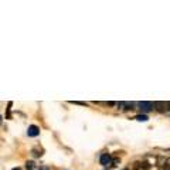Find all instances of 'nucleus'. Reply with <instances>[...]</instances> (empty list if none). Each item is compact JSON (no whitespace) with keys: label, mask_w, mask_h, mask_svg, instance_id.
<instances>
[{"label":"nucleus","mask_w":170,"mask_h":170,"mask_svg":"<svg viewBox=\"0 0 170 170\" xmlns=\"http://www.w3.org/2000/svg\"><path fill=\"white\" fill-rule=\"evenodd\" d=\"M40 170H48L47 167H40Z\"/></svg>","instance_id":"9d476101"},{"label":"nucleus","mask_w":170,"mask_h":170,"mask_svg":"<svg viewBox=\"0 0 170 170\" xmlns=\"http://www.w3.org/2000/svg\"><path fill=\"white\" fill-rule=\"evenodd\" d=\"M26 167H27V170H36V163L34 162H27L26 163Z\"/></svg>","instance_id":"0eeeda50"},{"label":"nucleus","mask_w":170,"mask_h":170,"mask_svg":"<svg viewBox=\"0 0 170 170\" xmlns=\"http://www.w3.org/2000/svg\"><path fill=\"white\" fill-rule=\"evenodd\" d=\"M135 119L139 120V122H146L149 118H147V115H145V113H141V115H136V118H135Z\"/></svg>","instance_id":"423d86ee"},{"label":"nucleus","mask_w":170,"mask_h":170,"mask_svg":"<svg viewBox=\"0 0 170 170\" xmlns=\"http://www.w3.org/2000/svg\"><path fill=\"white\" fill-rule=\"evenodd\" d=\"M166 109H167V111H170V101H169V102H166Z\"/></svg>","instance_id":"1a4fd4ad"},{"label":"nucleus","mask_w":170,"mask_h":170,"mask_svg":"<svg viewBox=\"0 0 170 170\" xmlns=\"http://www.w3.org/2000/svg\"><path fill=\"white\" fill-rule=\"evenodd\" d=\"M99 160H101V165H102V166H111V165H112V158H111V154H108V153L102 154Z\"/></svg>","instance_id":"7ed1b4c3"},{"label":"nucleus","mask_w":170,"mask_h":170,"mask_svg":"<svg viewBox=\"0 0 170 170\" xmlns=\"http://www.w3.org/2000/svg\"><path fill=\"white\" fill-rule=\"evenodd\" d=\"M137 106L141 108L142 112H150L154 109V102H149V101H141Z\"/></svg>","instance_id":"f257e3e1"},{"label":"nucleus","mask_w":170,"mask_h":170,"mask_svg":"<svg viewBox=\"0 0 170 170\" xmlns=\"http://www.w3.org/2000/svg\"><path fill=\"white\" fill-rule=\"evenodd\" d=\"M12 170H21L20 167H14V169H12Z\"/></svg>","instance_id":"9b49d317"},{"label":"nucleus","mask_w":170,"mask_h":170,"mask_svg":"<svg viewBox=\"0 0 170 170\" xmlns=\"http://www.w3.org/2000/svg\"><path fill=\"white\" fill-rule=\"evenodd\" d=\"M33 154H34V156H36V158H38V156H41L43 153H41V152H38L37 149H34V150H33Z\"/></svg>","instance_id":"6e6552de"},{"label":"nucleus","mask_w":170,"mask_h":170,"mask_svg":"<svg viewBox=\"0 0 170 170\" xmlns=\"http://www.w3.org/2000/svg\"><path fill=\"white\" fill-rule=\"evenodd\" d=\"M0 123H2V115H0Z\"/></svg>","instance_id":"f8f14e48"},{"label":"nucleus","mask_w":170,"mask_h":170,"mask_svg":"<svg viewBox=\"0 0 170 170\" xmlns=\"http://www.w3.org/2000/svg\"><path fill=\"white\" fill-rule=\"evenodd\" d=\"M154 109H158L159 112H165V109H166V104L162 102V101H158V102H154Z\"/></svg>","instance_id":"39448f33"},{"label":"nucleus","mask_w":170,"mask_h":170,"mask_svg":"<svg viewBox=\"0 0 170 170\" xmlns=\"http://www.w3.org/2000/svg\"><path fill=\"white\" fill-rule=\"evenodd\" d=\"M169 166H170V162H169Z\"/></svg>","instance_id":"ddd939ff"},{"label":"nucleus","mask_w":170,"mask_h":170,"mask_svg":"<svg viewBox=\"0 0 170 170\" xmlns=\"http://www.w3.org/2000/svg\"><path fill=\"white\" fill-rule=\"evenodd\" d=\"M27 135H29L30 137H36L40 135V128L38 126H36V125H30L29 129H27Z\"/></svg>","instance_id":"f03ea898"},{"label":"nucleus","mask_w":170,"mask_h":170,"mask_svg":"<svg viewBox=\"0 0 170 170\" xmlns=\"http://www.w3.org/2000/svg\"><path fill=\"white\" fill-rule=\"evenodd\" d=\"M118 106H120V108L123 109H133V106H135V102H118Z\"/></svg>","instance_id":"20e7f679"}]
</instances>
